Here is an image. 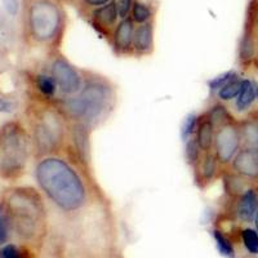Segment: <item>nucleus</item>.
Here are the masks:
<instances>
[{
    "mask_svg": "<svg viewBox=\"0 0 258 258\" xmlns=\"http://www.w3.org/2000/svg\"><path fill=\"white\" fill-rule=\"evenodd\" d=\"M198 121H199V114H197V112H190L188 115H186L181 125V138L183 140V142L195 136Z\"/></svg>",
    "mask_w": 258,
    "mask_h": 258,
    "instance_id": "obj_28",
    "label": "nucleus"
},
{
    "mask_svg": "<svg viewBox=\"0 0 258 258\" xmlns=\"http://www.w3.org/2000/svg\"><path fill=\"white\" fill-rule=\"evenodd\" d=\"M214 135H216V128H214L213 123L211 121L207 112L204 111L199 114V121H198V128L194 138L197 140L203 153L213 151Z\"/></svg>",
    "mask_w": 258,
    "mask_h": 258,
    "instance_id": "obj_17",
    "label": "nucleus"
},
{
    "mask_svg": "<svg viewBox=\"0 0 258 258\" xmlns=\"http://www.w3.org/2000/svg\"><path fill=\"white\" fill-rule=\"evenodd\" d=\"M231 170L248 179L252 183H258V151L240 149L231 161Z\"/></svg>",
    "mask_w": 258,
    "mask_h": 258,
    "instance_id": "obj_12",
    "label": "nucleus"
},
{
    "mask_svg": "<svg viewBox=\"0 0 258 258\" xmlns=\"http://www.w3.org/2000/svg\"><path fill=\"white\" fill-rule=\"evenodd\" d=\"M258 211V188L254 186L246 188L234 202L235 216L244 223H250L254 220Z\"/></svg>",
    "mask_w": 258,
    "mask_h": 258,
    "instance_id": "obj_14",
    "label": "nucleus"
},
{
    "mask_svg": "<svg viewBox=\"0 0 258 258\" xmlns=\"http://www.w3.org/2000/svg\"><path fill=\"white\" fill-rule=\"evenodd\" d=\"M221 178H222L223 191L229 200H236L246 188L252 186L248 179L236 174L234 170L223 169L221 173Z\"/></svg>",
    "mask_w": 258,
    "mask_h": 258,
    "instance_id": "obj_18",
    "label": "nucleus"
},
{
    "mask_svg": "<svg viewBox=\"0 0 258 258\" xmlns=\"http://www.w3.org/2000/svg\"><path fill=\"white\" fill-rule=\"evenodd\" d=\"M253 87H254V94H255V100L258 101V82H257V80H253Z\"/></svg>",
    "mask_w": 258,
    "mask_h": 258,
    "instance_id": "obj_35",
    "label": "nucleus"
},
{
    "mask_svg": "<svg viewBox=\"0 0 258 258\" xmlns=\"http://www.w3.org/2000/svg\"><path fill=\"white\" fill-rule=\"evenodd\" d=\"M258 54V40L255 30L244 27L243 34L239 40L238 47V59L239 63L243 68H249L253 66L255 57Z\"/></svg>",
    "mask_w": 258,
    "mask_h": 258,
    "instance_id": "obj_15",
    "label": "nucleus"
},
{
    "mask_svg": "<svg viewBox=\"0 0 258 258\" xmlns=\"http://www.w3.org/2000/svg\"><path fill=\"white\" fill-rule=\"evenodd\" d=\"M9 227H11V222H9L8 214H7L3 203H0V243H4L8 239Z\"/></svg>",
    "mask_w": 258,
    "mask_h": 258,
    "instance_id": "obj_29",
    "label": "nucleus"
},
{
    "mask_svg": "<svg viewBox=\"0 0 258 258\" xmlns=\"http://www.w3.org/2000/svg\"><path fill=\"white\" fill-rule=\"evenodd\" d=\"M155 49V27L154 22L137 25L133 38V56H151Z\"/></svg>",
    "mask_w": 258,
    "mask_h": 258,
    "instance_id": "obj_13",
    "label": "nucleus"
},
{
    "mask_svg": "<svg viewBox=\"0 0 258 258\" xmlns=\"http://www.w3.org/2000/svg\"><path fill=\"white\" fill-rule=\"evenodd\" d=\"M254 87H253L252 79H241L240 92L238 97L235 98V110L240 114L249 111L253 103L255 102Z\"/></svg>",
    "mask_w": 258,
    "mask_h": 258,
    "instance_id": "obj_20",
    "label": "nucleus"
},
{
    "mask_svg": "<svg viewBox=\"0 0 258 258\" xmlns=\"http://www.w3.org/2000/svg\"><path fill=\"white\" fill-rule=\"evenodd\" d=\"M241 87V78H235L234 80H231L230 83L221 88L220 91L217 92V100L221 101V102H230V101H234L236 97H238L239 92H240Z\"/></svg>",
    "mask_w": 258,
    "mask_h": 258,
    "instance_id": "obj_25",
    "label": "nucleus"
},
{
    "mask_svg": "<svg viewBox=\"0 0 258 258\" xmlns=\"http://www.w3.org/2000/svg\"><path fill=\"white\" fill-rule=\"evenodd\" d=\"M241 149L258 151V112L253 111L239 120Z\"/></svg>",
    "mask_w": 258,
    "mask_h": 258,
    "instance_id": "obj_16",
    "label": "nucleus"
},
{
    "mask_svg": "<svg viewBox=\"0 0 258 258\" xmlns=\"http://www.w3.org/2000/svg\"><path fill=\"white\" fill-rule=\"evenodd\" d=\"M206 112L216 129H217L218 126L223 125V124H227L232 120H236L234 117V115L231 114V111H230L221 101L214 102L211 107H208V110H206Z\"/></svg>",
    "mask_w": 258,
    "mask_h": 258,
    "instance_id": "obj_21",
    "label": "nucleus"
},
{
    "mask_svg": "<svg viewBox=\"0 0 258 258\" xmlns=\"http://www.w3.org/2000/svg\"><path fill=\"white\" fill-rule=\"evenodd\" d=\"M240 238L243 241V245L245 246V249L248 253L253 255L258 254V231L255 229H250V227H245L241 230Z\"/></svg>",
    "mask_w": 258,
    "mask_h": 258,
    "instance_id": "obj_27",
    "label": "nucleus"
},
{
    "mask_svg": "<svg viewBox=\"0 0 258 258\" xmlns=\"http://www.w3.org/2000/svg\"><path fill=\"white\" fill-rule=\"evenodd\" d=\"M154 11L151 6L142 0H135L132 4V9L129 13V17L132 18L136 25H142L153 21Z\"/></svg>",
    "mask_w": 258,
    "mask_h": 258,
    "instance_id": "obj_22",
    "label": "nucleus"
},
{
    "mask_svg": "<svg viewBox=\"0 0 258 258\" xmlns=\"http://www.w3.org/2000/svg\"><path fill=\"white\" fill-rule=\"evenodd\" d=\"M0 258H25L22 252L16 245L8 244L0 252Z\"/></svg>",
    "mask_w": 258,
    "mask_h": 258,
    "instance_id": "obj_30",
    "label": "nucleus"
},
{
    "mask_svg": "<svg viewBox=\"0 0 258 258\" xmlns=\"http://www.w3.org/2000/svg\"><path fill=\"white\" fill-rule=\"evenodd\" d=\"M34 174L40 192L62 213H79L93 199L92 174L69 158L53 155L38 159Z\"/></svg>",
    "mask_w": 258,
    "mask_h": 258,
    "instance_id": "obj_1",
    "label": "nucleus"
},
{
    "mask_svg": "<svg viewBox=\"0 0 258 258\" xmlns=\"http://www.w3.org/2000/svg\"><path fill=\"white\" fill-rule=\"evenodd\" d=\"M26 120L36 159L62 155L68 146L69 125L63 112L54 101L32 96L26 105Z\"/></svg>",
    "mask_w": 258,
    "mask_h": 258,
    "instance_id": "obj_3",
    "label": "nucleus"
},
{
    "mask_svg": "<svg viewBox=\"0 0 258 258\" xmlns=\"http://www.w3.org/2000/svg\"><path fill=\"white\" fill-rule=\"evenodd\" d=\"M3 206L9 222L20 236L35 239L47 222V209L43 194L31 186H15L4 192Z\"/></svg>",
    "mask_w": 258,
    "mask_h": 258,
    "instance_id": "obj_4",
    "label": "nucleus"
},
{
    "mask_svg": "<svg viewBox=\"0 0 258 258\" xmlns=\"http://www.w3.org/2000/svg\"><path fill=\"white\" fill-rule=\"evenodd\" d=\"M253 66H254V69H255V70L258 71V54H257V57H255L254 62H253Z\"/></svg>",
    "mask_w": 258,
    "mask_h": 258,
    "instance_id": "obj_37",
    "label": "nucleus"
},
{
    "mask_svg": "<svg viewBox=\"0 0 258 258\" xmlns=\"http://www.w3.org/2000/svg\"><path fill=\"white\" fill-rule=\"evenodd\" d=\"M48 73L58 87L59 97L75 96L82 89L83 69L77 68L68 57L57 50L50 57Z\"/></svg>",
    "mask_w": 258,
    "mask_h": 258,
    "instance_id": "obj_7",
    "label": "nucleus"
},
{
    "mask_svg": "<svg viewBox=\"0 0 258 258\" xmlns=\"http://www.w3.org/2000/svg\"><path fill=\"white\" fill-rule=\"evenodd\" d=\"M135 0H117V8H119V13H120L121 18L128 17L132 9V4Z\"/></svg>",
    "mask_w": 258,
    "mask_h": 258,
    "instance_id": "obj_32",
    "label": "nucleus"
},
{
    "mask_svg": "<svg viewBox=\"0 0 258 258\" xmlns=\"http://www.w3.org/2000/svg\"><path fill=\"white\" fill-rule=\"evenodd\" d=\"M91 24L97 32L107 38L110 40L115 26L117 25V20L120 17L116 0L105 4L98 8H93L91 11Z\"/></svg>",
    "mask_w": 258,
    "mask_h": 258,
    "instance_id": "obj_11",
    "label": "nucleus"
},
{
    "mask_svg": "<svg viewBox=\"0 0 258 258\" xmlns=\"http://www.w3.org/2000/svg\"><path fill=\"white\" fill-rule=\"evenodd\" d=\"M117 101L116 85L107 77L83 69V87L75 96L54 102L70 123H83L93 131L112 114Z\"/></svg>",
    "mask_w": 258,
    "mask_h": 258,
    "instance_id": "obj_2",
    "label": "nucleus"
},
{
    "mask_svg": "<svg viewBox=\"0 0 258 258\" xmlns=\"http://www.w3.org/2000/svg\"><path fill=\"white\" fill-rule=\"evenodd\" d=\"M241 149L240 131H239V120H232L227 124L218 126L216 129L213 144V153L217 156L221 167H230L235 155Z\"/></svg>",
    "mask_w": 258,
    "mask_h": 258,
    "instance_id": "obj_8",
    "label": "nucleus"
},
{
    "mask_svg": "<svg viewBox=\"0 0 258 258\" xmlns=\"http://www.w3.org/2000/svg\"><path fill=\"white\" fill-rule=\"evenodd\" d=\"M239 74L236 73L235 70H229V71H225V73L220 74L217 77L212 78L207 82V85H208V89H209V93L212 96L214 94H217V92L220 91L221 88H223L227 83H230L231 80H234L235 78H238Z\"/></svg>",
    "mask_w": 258,
    "mask_h": 258,
    "instance_id": "obj_24",
    "label": "nucleus"
},
{
    "mask_svg": "<svg viewBox=\"0 0 258 258\" xmlns=\"http://www.w3.org/2000/svg\"><path fill=\"white\" fill-rule=\"evenodd\" d=\"M222 170L223 168L218 163L217 156L214 155L213 151L203 153L198 164L192 168L194 182L198 188L206 190L218 177H221Z\"/></svg>",
    "mask_w": 258,
    "mask_h": 258,
    "instance_id": "obj_10",
    "label": "nucleus"
},
{
    "mask_svg": "<svg viewBox=\"0 0 258 258\" xmlns=\"http://www.w3.org/2000/svg\"><path fill=\"white\" fill-rule=\"evenodd\" d=\"M2 3L9 16L15 17L20 12V0H2Z\"/></svg>",
    "mask_w": 258,
    "mask_h": 258,
    "instance_id": "obj_31",
    "label": "nucleus"
},
{
    "mask_svg": "<svg viewBox=\"0 0 258 258\" xmlns=\"http://www.w3.org/2000/svg\"><path fill=\"white\" fill-rule=\"evenodd\" d=\"M66 24L61 6L54 0H32L27 8L26 30L32 44L52 48L61 44Z\"/></svg>",
    "mask_w": 258,
    "mask_h": 258,
    "instance_id": "obj_6",
    "label": "nucleus"
},
{
    "mask_svg": "<svg viewBox=\"0 0 258 258\" xmlns=\"http://www.w3.org/2000/svg\"><path fill=\"white\" fill-rule=\"evenodd\" d=\"M253 222H254L255 230H257V231H258V211H257V213H255V216H254V220H253Z\"/></svg>",
    "mask_w": 258,
    "mask_h": 258,
    "instance_id": "obj_36",
    "label": "nucleus"
},
{
    "mask_svg": "<svg viewBox=\"0 0 258 258\" xmlns=\"http://www.w3.org/2000/svg\"><path fill=\"white\" fill-rule=\"evenodd\" d=\"M16 105L12 100L0 97V114H9L15 110Z\"/></svg>",
    "mask_w": 258,
    "mask_h": 258,
    "instance_id": "obj_33",
    "label": "nucleus"
},
{
    "mask_svg": "<svg viewBox=\"0 0 258 258\" xmlns=\"http://www.w3.org/2000/svg\"><path fill=\"white\" fill-rule=\"evenodd\" d=\"M136 24L131 17L121 18L115 26L110 38V45L115 56H133V38H135Z\"/></svg>",
    "mask_w": 258,
    "mask_h": 258,
    "instance_id": "obj_9",
    "label": "nucleus"
},
{
    "mask_svg": "<svg viewBox=\"0 0 258 258\" xmlns=\"http://www.w3.org/2000/svg\"><path fill=\"white\" fill-rule=\"evenodd\" d=\"M203 155V151L200 150L199 145H198L195 138H190L187 141H185V150H183V156H185L186 164L192 169L195 165L198 164V161L200 160Z\"/></svg>",
    "mask_w": 258,
    "mask_h": 258,
    "instance_id": "obj_26",
    "label": "nucleus"
},
{
    "mask_svg": "<svg viewBox=\"0 0 258 258\" xmlns=\"http://www.w3.org/2000/svg\"><path fill=\"white\" fill-rule=\"evenodd\" d=\"M32 155L31 137L24 124L11 120L0 126V178L9 182L20 179Z\"/></svg>",
    "mask_w": 258,
    "mask_h": 258,
    "instance_id": "obj_5",
    "label": "nucleus"
},
{
    "mask_svg": "<svg viewBox=\"0 0 258 258\" xmlns=\"http://www.w3.org/2000/svg\"><path fill=\"white\" fill-rule=\"evenodd\" d=\"M213 239L216 241V246L220 254L225 258H236V252H235L234 244L227 238V235L220 229L213 230Z\"/></svg>",
    "mask_w": 258,
    "mask_h": 258,
    "instance_id": "obj_23",
    "label": "nucleus"
},
{
    "mask_svg": "<svg viewBox=\"0 0 258 258\" xmlns=\"http://www.w3.org/2000/svg\"><path fill=\"white\" fill-rule=\"evenodd\" d=\"M32 84L36 89V96L48 101H56L58 98V87L49 73H38L32 77Z\"/></svg>",
    "mask_w": 258,
    "mask_h": 258,
    "instance_id": "obj_19",
    "label": "nucleus"
},
{
    "mask_svg": "<svg viewBox=\"0 0 258 258\" xmlns=\"http://www.w3.org/2000/svg\"><path fill=\"white\" fill-rule=\"evenodd\" d=\"M84 7H88V8H98V7H102L105 4L110 3L112 0H80Z\"/></svg>",
    "mask_w": 258,
    "mask_h": 258,
    "instance_id": "obj_34",
    "label": "nucleus"
}]
</instances>
